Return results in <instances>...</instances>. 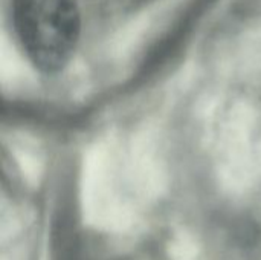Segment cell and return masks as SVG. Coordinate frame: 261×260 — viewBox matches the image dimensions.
I'll list each match as a JSON object with an SVG mask.
<instances>
[{
    "label": "cell",
    "instance_id": "7a4b0ae2",
    "mask_svg": "<svg viewBox=\"0 0 261 260\" xmlns=\"http://www.w3.org/2000/svg\"><path fill=\"white\" fill-rule=\"evenodd\" d=\"M242 239L245 250L255 260H261V202H258L243 221Z\"/></svg>",
    "mask_w": 261,
    "mask_h": 260
},
{
    "label": "cell",
    "instance_id": "6da1fadb",
    "mask_svg": "<svg viewBox=\"0 0 261 260\" xmlns=\"http://www.w3.org/2000/svg\"><path fill=\"white\" fill-rule=\"evenodd\" d=\"M17 40L32 66L54 74L67 66L81 34L78 0H12Z\"/></svg>",
    "mask_w": 261,
    "mask_h": 260
}]
</instances>
